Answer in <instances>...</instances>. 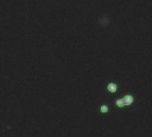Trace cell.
Returning <instances> with one entry per match:
<instances>
[{
  "label": "cell",
  "instance_id": "cell-1",
  "mask_svg": "<svg viewBox=\"0 0 152 137\" xmlns=\"http://www.w3.org/2000/svg\"><path fill=\"white\" fill-rule=\"evenodd\" d=\"M122 98L124 100L125 107H131L135 101V97H134V95L132 93H126Z\"/></svg>",
  "mask_w": 152,
  "mask_h": 137
},
{
  "label": "cell",
  "instance_id": "cell-2",
  "mask_svg": "<svg viewBox=\"0 0 152 137\" xmlns=\"http://www.w3.org/2000/svg\"><path fill=\"white\" fill-rule=\"evenodd\" d=\"M119 89V86L117 84V83L115 82H109L107 85V90L111 92V93H115Z\"/></svg>",
  "mask_w": 152,
  "mask_h": 137
},
{
  "label": "cell",
  "instance_id": "cell-3",
  "mask_svg": "<svg viewBox=\"0 0 152 137\" xmlns=\"http://www.w3.org/2000/svg\"><path fill=\"white\" fill-rule=\"evenodd\" d=\"M115 106H116L117 108H126V107H125V104H124V102L123 98H119V99H117V100L115 101Z\"/></svg>",
  "mask_w": 152,
  "mask_h": 137
},
{
  "label": "cell",
  "instance_id": "cell-4",
  "mask_svg": "<svg viewBox=\"0 0 152 137\" xmlns=\"http://www.w3.org/2000/svg\"><path fill=\"white\" fill-rule=\"evenodd\" d=\"M108 111H109V108H108L107 105H106V104L101 105V107H100V112L101 113H107Z\"/></svg>",
  "mask_w": 152,
  "mask_h": 137
}]
</instances>
